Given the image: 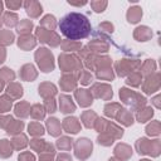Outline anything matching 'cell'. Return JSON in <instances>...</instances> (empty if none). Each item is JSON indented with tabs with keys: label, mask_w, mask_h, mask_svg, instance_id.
<instances>
[{
	"label": "cell",
	"mask_w": 161,
	"mask_h": 161,
	"mask_svg": "<svg viewBox=\"0 0 161 161\" xmlns=\"http://www.w3.org/2000/svg\"><path fill=\"white\" fill-rule=\"evenodd\" d=\"M16 15L15 14H10V13H8L6 15H5V23L8 24V25H14L15 23H16Z\"/></svg>",
	"instance_id": "3957f363"
},
{
	"label": "cell",
	"mask_w": 161,
	"mask_h": 161,
	"mask_svg": "<svg viewBox=\"0 0 161 161\" xmlns=\"http://www.w3.org/2000/svg\"><path fill=\"white\" fill-rule=\"evenodd\" d=\"M1 8H3V4L0 3V11H1Z\"/></svg>",
	"instance_id": "8992f818"
},
{
	"label": "cell",
	"mask_w": 161,
	"mask_h": 161,
	"mask_svg": "<svg viewBox=\"0 0 161 161\" xmlns=\"http://www.w3.org/2000/svg\"><path fill=\"white\" fill-rule=\"evenodd\" d=\"M106 5H107V3H92V6L94 8V10L96 11H102L104 8H106Z\"/></svg>",
	"instance_id": "277c9868"
},
{
	"label": "cell",
	"mask_w": 161,
	"mask_h": 161,
	"mask_svg": "<svg viewBox=\"0 0 161 161\" xmlns=\"http://www.w3.org/2000/svg\"><path fill=\"white\" fill-rule=\"evenodd\" d=\"M60 33L70 40L87 38L91 33V24L88 19L79 13H69L59 21Z\"/></svg>",
	"instance_id": "6da1fadb"
},
{
	"label": "cell",
	"mask_w": 161,
	"mask_h": 161,
	"mask_svg": "<svg viewBox=\"0 0 161 161\" xmlns=\"http://www.w3.org/2000/svg\"><path fill=\"white\" fill-rule=\"evenodd\" d=\"M25 8L28 14H31L33 16H36L39 13H42V5H39L38 3L30 1V3H25Z\"/></svg>",
	"instance_id": "7a4b0ae2"
},
{
	"label": "cell",
	"mask_w": 161,
	"mask_h": 161,
	"mask_svg": "<svg viewBox=\"0 0 161 161\" xmlns=\"http://www.w3.org/2000/svg\"><path fill=\"white\" fill-rule=\"evenodd\" d=\"M6 5H8L9 8L16 9V8H19V6L21 5V3H14V1H9V3H6Z\"/></svg>",
	"instance_id": "5b68a950"
}]
</instances>
